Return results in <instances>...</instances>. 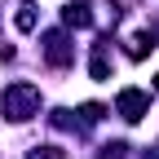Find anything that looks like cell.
I'll list each match as a JSON object with an SVG mask.
<instances>
[{"mask_svg": "<svg viewBox=\"0 0 159 159\" xmlns=\"http://www.w3.org/2000/svg\"><path fill=\"white\" fill-rule=\"evenodd\" d=\"M35 111H40V89H35V84L18 80V84L5 89V115H9V119H18V124H22V119H31Z\"/></svg>", "mask_w": 159, "mask_h": 159, "instance_id": "cell-1", "label": "cell"}, {"mask_svg": "<svg viewBox=\"0 0 159 159\" xmlns=\"http://www.w3.org/2000/svg\"><path fill=\"white\" fill-rule=\"evenodd\" d=\"M115 111L124 115L128 124H137V119L150 111V93H142V89H124V93L115 97Z\"/></svg>", "mask_w": 159, "mask_h": 159, "instance_id": "cell-2", "label": "cell"}, {"mask_svg": "<svg viewBox=\"0 0 159 159\" xmlns=\"http://www.w3.org/2000/svg\"><path fill=\"white\" fill-rule=\"evenodd\" d=\"M71 57H75L71 40H66L62 31H49V35H44V62H49V66H71Z\"/></svg>", "mask_w": 159, "mask_h": 159, "instance_id": "cell-3", "label": "cell"}, {"mask_svg": "<svg viewBox=\"0 0 159 159\" xmlns=\"http://www.w3.org/2000/svg\"><path fill=\"white\" fill-rule=\"evenodd\" d=\"M62 22H66V27H89L93 13H89V5H66V9H62Z\"/></svg>", "mask_w": 159, "mask_h": 159, "instance_id": "cell-4", "label": "cell"}, {"mask_svg": "<svg viewBox=\"0 0 159 159\" xmlns=\"http://www.w3.org/2000/svg\"><path fill=\"white\" fill-rule=\"evenodd\" d=\"M150 49H155V35H150V31H137V35L128 40V57H146Z\"/></svg>", "mask_w": 159, "mask_h": 159, "instance_id": "cell-5", "label": "cell"}, {"mask_svg": "<svg viewBox=\"0 0 159 159\" xmlns=\"http://www.w3.org/2000/svg\"><path fill=\"white\" fill-rule=\"evenodd\" d=\"M13 22H18V31H35V9H31V5H22Z\"/></svg>", "mask_w": 159, "mask_h": 159, "instance_id": "cell-6", "label": "cell"}, {"mask_svg": "<svg viewBox=\"0 0 159 159\" xmlns=\"http://www.w3.org/2000/svg\"><path fill=\"white\" fill-rule=\"evenodd\" d=\"M27 159H66V150H57V146H35V150H27Z\"/></svg>", "mask_w": 159, "mask_h": 159, "instance_id": "cell-7", "label": "cell"}, {"mask_svg": "<svg viewBox=\"0 0 159 159\" xmlns=\"http://www.w3.org/2000/svg\"><path fill=\"white\" fill-rule=\"evenodd\" d=\"M124 150H128L124 142H111V146H102V159H124Z\"/></svg>", "mask_w": 159, "mask_h": 159, "instance_id": "cell-8", "label": "cell"}, {"mask_svg": "<svg viewBox=\"0 0 159 159\" xmlns=\"http://www.w3.org/2000/svg\"><path fill=\"white\" fill-rule=\"evenodd\" d=\"M89 71H93V80H106V57H93Z\"/></svg>", "mask_w": 159, "mask_h": 159, "instance_id": "cell-9", "label": "cell"}]
</instances>
